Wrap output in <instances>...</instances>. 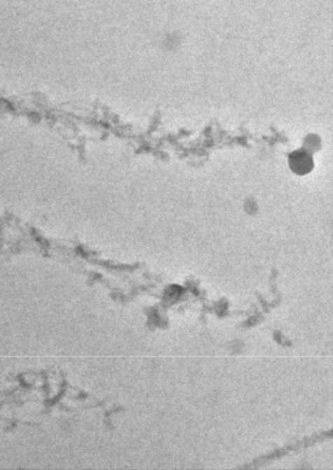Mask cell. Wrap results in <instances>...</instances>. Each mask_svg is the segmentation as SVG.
Segmentation results:
<instances>
[{
  "label": "cell",
  "instance_id": "obj_1",
  "mask_svg": "<svg viewBox=\"0 0 333 470\" xmlns=\"http://www.w3.org/2000/svg\"><path fill=\"white\" fill-rule=\"evenodd\" d=\"M288 163H290L291 170L299 175L311 173L314 168V161L311 154L303 148L290 154V157H288Z\"/></svg>",
  "mask_w": 333,
  "mask_h": 470
}]
</instances>
